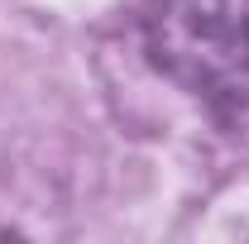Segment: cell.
Wrapping results in <instances>:
<instances>
[{
  "instance_id": "cell-1",
  "label": "cell",
  "mask_w": 249,
  "mask_h": 244,
  "mask_svg": "<svg viewBox=\"0 0 249 244\" xmlns=\"http://www.w3.org/2000/svg\"><path fill=\"white\" fill-rule=\"evenodd\" d=\"M134 29L173 87L220 129L249 134V0H144Z\"/></svg>"
}]
</instances>
